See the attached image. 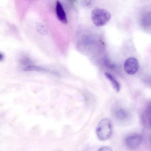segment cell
I'll list each match as a JSON object with an SVG mask.
<instances>
[{
	"label": "cell",
	"instance_id": "cell-1",
	"mask_svg": "<svg viewBox=\"0 0 151 151\" xmlns=\"http://www.w3.org/2000/svg\"><path fill=\"white\" fill-rule=\"evenodd\" d=\"M112 130V124L111 120L108 118H104L101 120L98 124L96 133L100 140L104 141L111 137Z\"/></svg>",
	"mask_w": 151,
	"mask_h": 151
},
{
	"label": "cell",
	"instance_id": "cell-2",
	"mask_svg": "<svg viewBox=\"0 0 151 151\" xmlns=\"http://www.w3.org/2000/svg\"><path fill=\"white\" fill-rule=\"evenodd\" d=\"M111 17L110 13L104 9H95L91 12L92 21L97 27H101L105 25L110 20Z\"/></svg>",
	"mask_w": 151,
	"mask_h": 151
},
{
	"label": "cell",
	"instance_id": "cell-3",
	"mask_svg": "<svg viewBox=\"0 0 151 151\" xmlns=\"http://www.w3.org/2000/svg\"><path fill=\"white\" fill-rule=\"evenodd\" d=\"M124 70L129 75H133L138 71L139 64L137 60L135 58L130 57L125 61L124 64Z\"/></svg>",
	"mask_w": 151,
	"mask_h": 151
},
{
	"label": "cell",
	"instance_id": "cell-4",
	"mask_svg": "<svg viewBox=\"0 0 151 151\" xmlns=\"http://www.w3.org/2000/svg\"><path fill=\"white\" fill-rule=\"evenodd\" d=\"M55 12L57 18L61 22L64 24L67 23L66 13L61 3L59 0L56 2Z\"/></svg>",
	"mask_w": 151,
	"mask_h": 151
},
{
	"label": "cell",
	"instance_id": "cell-5",
	"mask_svg": "<svg viewBox=\"0 0 151 151\" xmlns=\"http://www.w3.org/2000/svg\"><path fill=\"white\" fill-rule=\"evenodd\" d=\"M142 138L138 134H133L127 137L125 142L127 147L131 148H135L138 147L141 143Z\"/></svg>",
	"mask_w": 151,
	"mask_h": 151
},
{
	"label": "cell",
	"instance_id": "cell-6",
	"mask_svg": "<svg viewBox=\"0 0 151 151\" xmlns=\"http://www.w3.org/2000/svg\"><path fill=\"white\" fill-rule=\"evenodd\" d=\"M104 75L106 78L110 81L113 88L116 92H119L120 89V85L119 83L108 73L106 72Z\"/></svg>",
	"mask_w": 151,
	"mask_h": 151
},
{
	"label": "cell",
	"instance_id": "cell-7",
	"mask_svg": "<svg viewBox=\"0 0 151 151\" xmlns=\"http://www.w3.org/2000/svg\"><path fill=\"white\" fill-rule=\"evenodd\" d=\"M24 70L25 71H44L47 72L52 73H53L55 75L57 74L55 72H52L51 71L44 68L34 65H29L25 68L24 69Z\"/></svg>",
	"mask_w": 151,
	"mask_h": 151
},
{
	"label": "cell",
	"instance_id": "cell-8",
	"mask_svg": "<svg viewBox=\"0 0 151 151\" xmlns=\"http://www.w3.org/2000/svg\"><path fill=\"white\" fill-rule=\"evenodd\" d=\"M95 0H80L81 5L84 8L88 9L91 8L93 5Z\"/></svg>",
	"mask_w": 151,
	"mask_h": 151
},
{
	"label": "cell",
	"instance_id": "cell-9",
	"mask_svg": "<svg viewBox=\"0 0 151 151\" xmlns=\"http://www.w3.org/2000/svg\"><path fill=\"white\" fill-rule=\"evenodd\" d=\"M146 114L149 124L151 128V101L149 102L147 105Z\"/></svg>",
	"mask_w": 151,
	"mask_h": 151
},
{
	"label": "cell",
	"instance_id": "cell-10",
	"mask_svg": "<svg viewBox=\"0 0 151 151\" xmlns=\"http://www.w3.org/2000/svg\"><path fill=\"white\" fill-rule=\"evenodd\" d=\"M116 116L118 119H123L126 117L127 113L126 111L124 109H119L116 111Z\"/></svg>",
	"mask_w": 151,
	"mask_h": 151
},
{
	"label": "cell",
	"instance_id": "cell-11",
	"mask_svg": "<svg viewBox=\"0 0 151 151\" xmlns=\"http://www.w3.org/2000/svg\"><path fill=\"white\" fill-rule=\"evenodd\" d=\"M37 29L38 32L42 35H45L47 33V29L43 24L38 25L37 27Z\"/></svg>",
	"mask_w": 151,
	"mask_h": 151
},
{
	"label": "cell",
	"instance_id": "cell-12",
	"mask_svg": "<svg viewBox=\"0 0 151 151\" xmlns=\"http://www.w3.org/2000/svg\"><path fill=\"white\" fill-rule=\"evenodd\" d=\"M143 24L148 25L151 22V15L148 14L144 17L142 19Z\"/></svg>",
	"mask_w": 151,
	"mask_h": 151
},
{
	"label": "cell",
	"instance_id": "cell-13",
	"mask_svg": "<svg viewBox=\"0 0 151 151\" xmlns=\"http://www.w3.org/2000/svg\"><path fill=\"white\" fill-rule=\"evenodd\" d=\"M107 59H105L104 60V63L108 67L111 68H113L115 67V65H114L112 64L111 63H110L109 61Z\"/></svg>",
	"mask_w": 151,
	"mask_h": 151
},
{
	"label": "cell",
	"instance_id": "cell-14",
	"mask_svg": "<svg viewBox=\"0 0 151 151\" xmlns=\"http://www.w3.org/2000/svg\"><path fill=\"white\" fill-rule=\"evenodd\" d=\"M99 151H111V148L108 146H104L100 148Z\"/></svg>",
	"mask_w": 151,
	"mask_h": 151
},
{
	"label": "cell",
	"instance_id": "cell-15",
	"mask_svg": "<svg viewBox=\"0 0 151 151\" xmlns=\"http://www.w3.org/2000/svg\"><path fill=\"white\" fill-rule=\"evenodd\" d=\"M21 61L22 62H21L23 64L26 65L29 64V63L30 62V61L29 60V59L28 58H26L23 59L22 60H21Z\"/></svg>",
	"mask_w": 151,
	"mask_h": 151
},
{
	"label": "cell",
	"instance_id": "cell-16",
	"mask_svg": "<svg viewBox=\"0 0 151 151\" xmlns=\"http://www.w3.org/2000/svg\"><path fill=\"white\" fill-rule=\"evenodd\" d=\"M146 84L151 88V78H149L146 81Z\"/></svg>",
	"mask_w": 151,
	"mask_h": 151
},
{
	"label": "cell",
	"instance_id": "cell-17",
	"mask_svg": "<svg viewBox=\"0 0 151 151\" xmlns=\"http://www.w3.org/2000/svg\"><path fill=\"white\" fill-rule=\"evenodd\" d=\"M4 58V55L1 53H0V60L2 61L3 60Z\"/></svg>",
	"mask_w": 151,
	"mask_h": 151
},
{
	"label": "cell",
	"instance_id": "cell-18",
	"mask_svg": "<svg viewBox=\"0 0 151 151\" xmlns=\"http://www.w3.org/2000/svg\"><path fill=\"white\" fill-rule=\"evenodd\" d=\"M149 140L151 144V134L149 136Z\"/></svg>",
	"mask_w": 151,
	"mask_h": 151
}]
</instances>
